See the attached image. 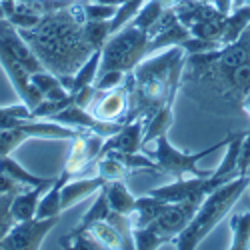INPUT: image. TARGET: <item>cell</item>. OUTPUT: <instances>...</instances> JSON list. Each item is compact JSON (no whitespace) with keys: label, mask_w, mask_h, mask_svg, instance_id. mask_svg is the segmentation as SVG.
I'll return each instance as SVG.
<instances>
[{"label":"cell","mask_w":250,"mask_h":250,"mask_svg":"<svg viewBox=\"0 0 250 250\" xmlns=\"http://www.w3.org/2000/svg\"><path fill=\"white\" fill-rule=\"evenodd\" d=\"M222 44L218 40H206V38H196V36H188L180 44V48L192 56V54H206V52H212V50H218Z\"/></svg>","instance_id":"obj_29"},{"label":"cell","mask_w":250,"mask_h":250,"mask_svg":"<svg viewBox=\"0 0 250 250\" xmlns=\"http://www.w3.org/2000/svg\"><path fill=\"white\" fill-rule=\"evenodd\" d=\"M104 136L96 134V132H88V130H80L70 142L72 146L68 150V156L64 160V170L66 174H70V178L78 176L84 172L88 166H94L100 150H102V144H104Z\"/></svg>","instance_id":"obj_10"},{"label":"cell","mask_w":250,"mask_h":250,"mask_svg":"<svg viewBox=\"0 0 250 250\" xmlns=\"http://www.w3.org/2000/svg\"><path fill=\"white\" fill-rule=\"evenodd\" d=\"M170 206V202H164L152 194H146V196H140L136 198V204H134V210L130 214V220H132V228H144L152 224L160 214H164V210Z\"/></svg>","instance_id":"obj_14"},{"label":"cell","mask_w":250,"mask_h":250,"mask_svg":"<svg viewBox=\"0 0 250 250\" xmlns=\"http://www.w3.org/2000/svg\"><path fill=\"white\" fill-rule=\"evenodd\" d=\"M114 12H116V6L84 0V14H86V20H110V18L114 16Z\"/></svg>","instance_id":"obj_31"},{"label":"cell","mask_w":250,"mask_h":250,"mask_svg":"<svg viewBox=\"0 0 250 250\" xmlns=\"http://www.w3.org/2000/svg\"><path fill=\"white\" fill-rule=\"evenodd\" d=\"M92 116L100 120H108V122H120L124 124L130 110V84H128V74L124 78V82L116 88L110 90H96L94 96L88 102V106L84 108Z\"/></svg>","instance_id":"obj_7"},{"label":"cell","mask_w":250,"mask_h":250,"mask_svg":"<svg viewBox=\"0 0 250 250\" xmlns=\"http://www.w3.org/2000/svg\"><path fill=\"white\" fill-rule=\"evenodd\" d=\"M230 142V136H226L224 140L212 144L200 152H182L176 146H172V142L168 140V134H160L154 144L156 148L152 152V158L156 162L158 174H168L174 178H186V176H210L212 170H204L200 168V160L210 156L214 150L226 148V144Z\"/></svg>","instance_id":"obj_6"},{"label":"cell","mask_w":250,"mask_h":250,"mask_svg":"<svg viewBox=\"0 0 250 250\" xmlns=\"http://www.w3.org/2000/svg\"><path fill=\"white\" fill-rule=\"evenodd\" d=\"M142 4H144V0H126V2L118 4L114 16L108 20V30H110V34L116 32V30H120L122 26H126L128 22H132L134 16L138 14V10L142 8Z\"/></svg>","instance_id":"obj_26"},{"label":"cell","mask_w":250,"mask_h":250,"mask_svg":"<svg viewBox=\"0 0 250 250\" xmlns=\"http://www.w3.org/2000/svg\"><path fill=\"white\" fill-rule=\"evenodd\" d=\"M240 112L250 120V94H246L244 96V100H242V106H240Z\"/></svg>","instance_id":"obj_35"},{"label":"cell","mask_w":250,"mask_h":250,"mask_svg":"<svg viewBox=\"0 0 250 250\" xmlns=\"http://www.w3.org/2000/svg\"><path fill=\"white\" fill-rule=\"evenodd\" d=\"M86 232L98 242L100 250H108V248L110 250H126L128 248V244H126V240H124V236L120 234V230L106 218L94 222L92 226H88Z\"/></svg>","instance_id":"obj_16"},{"label":"cell","mask_w":250,"mask_h":250,"mask_svg":"<svg viewBox=\"0 0 250 250\" xmlns=\"http://www.w3.org/2000/svg\"><path fill=\"white\" fill-rule=\"evenodd\" d=\"M90 2H100V4H110V6H118L122 2H126V0H90Z\"/></svg>","instance_id":"obj_37"},{"label":"cell","mask_w":250,"mask_h":250,"mask_svg":"<svg viewBox=\"0 0 250 250\" xmlns=\"http://www.w3.org/2000/svg\"><path fill=\"white\" fill-rule=\"evenodd\" d=\"M142 134H144V122L140 118L124 122L118 132H114L112 136L104 140L100 156H104L106 152H140V148L144 146Z\"/></svg>","instance_id":"obj_11"},{"label":"cell","mask_w":250,"mask_h":250,"mask_svg":"<svg viewBox=\"0 0 250 250\" xmlns=\"http://www.w3.org/2000/svg\"><path fill=\"white\" fill-rule=\"evenodd\" d=\"M84 0H74L68 6L44 14L32 28H18L46 70L56 74L66 90L78 68L98 50L86 36Z\"/></svg>","instance_id":"obj_1"},{"label":"cell","mask_w":250,"mask_h":250,"mask_svg":"<svg viewBox=\"0 0 250 250\" xmlns=\"http://www.w3.org/2000/svg\"><path fill=\"white\" fill-rule=\"evenodd\" d=\"M162 10H164V6L160 4V0H144L142 8L138 10V14H136L134 20H132V24L148 32V30L156 24V20L160 18Z\"/></svg>","instance_id":"obj_28"},{"label":"cell","mask_w":250,"mask_h":250,"mask_svg":"<svg viewBox=\"0 0 250 250\" xmlns=\"http://www.w3.org/2000/svg\"><path fill=\"white\" fill-rule=\"evenodd\" d=\"M104 190H106V198L110 204V210L120 212V214H132L134 204H136V196L122 184V180H110L104 184Z\"/></svg>","instance_id":"obj_18"},{"label":"cell","mask_w":250,"mask_h":250,"mask_svg":"<svg viewBox=\"0 0 250 250\" xmlns=\"http://www.w3.org/2000/svg\"><path fill=\"white\" fill-rule=\"evenodd\" d=\"M178 2H180V0H160V4H162L164 8H174Z\"/></svg>","instance_id":"obj_38"},{"label":"cell","mask_w":250,"mask_h":250,"mask_svg":"<svg viewBox=\"0 0 250 250\" xmlns=\"http://www.w3.org/2000/svg\"><path fill=\"white\" fill-rule=\"evenodd\" d=\"M100 48L98 50H94L90 56H88V60L82 64L80 68H78V72L74 74V78H72V84H70V94L72 96H76L80 90H84V88H88V86H92L94 84V80H96V76H98V68H100Z\"/></svg>","instance_id":"obj_22"},{"label":"cell","mask_w":250,"mask_h":250,"mask_svg":"<svg viewBox=\"0 0 250 250\" xmlns=\"http://www.w3.org/2000/svg\"><path fill=\"white\" fill-rule=\"evenodd\" d=\"M110 214V204H108V198H106V190H104V186L96 192V200H94V204L88 208V210L82 214V218H80V222H78V226L74 228V230L70 232V234H76V232H84L88 226H92L94 222H98V220H104Z\"/></svg>","instance_id":"obj_24"},{"label":"cell","mask_w":250,"mask_h":250,"mask_svg":"<svg viewBox=\"0 0 250 250\" xmlns=\"http://www.w3.org/2000/svg\"><path fill=\"white\" fill-rule=\"evenodd\" d=\"M48 186H32V188H24L22 192H18L16 196H12V200H10V212L14 214L16 222L30 220V218L36 216V208H38L40 196L44 194V190L48 188Z\"/></svg>","instance_id":"obj_15"},{"label":"cell","mask_w":250,"mask_h":250,"mask_svg":"<svg viewBox=\"0 0 250 250\" xmlns=\"http://www.w3.org/2000/svg\"><path fill=\"white\" fill-rule=\"evenodd\" d=\"M200 2H212V0H200Z\"/></svg>","instance_id":"obj_41"},{"label":"cell","mask_w":250,"mask_h":250,"mask_svg":"<svg viewBox=\"0 0 250 250\" xmlns=\"http://www.w3.org/2000/svg\"><path fill=\"white\" fill-rule=\"evenodd\" d=\"M0 170H4L8 176H12L18 184L32 188V186H48L54 182V178H44V176H36L32 172H28L22 164H18L14 158L8 156H0Z\"/></svg>","instance_id":"obj_19"},{"label":"cell","mask_w":250,"mask_h":250,"mask_svg":"<svg viewBox=\"0 0 250 250\" xmlns=\"http://www.w3.org/2000/svg\"><path fill=\"white\" fill-rule=\"evenodd\" d=\"M204 198H188L182 202H174L164 210V214H160L152 224H148V228L160 236V240L164 244H174L176 236L184 230L188 222L194 218L198 206Z\"/></svg>","instance_id":"obj_8"},{"label":"cell","mask_w":250,"mask_h":250,"mask_svg":"<svg viewBox=\"0 0 250 250\" xmlns=\"http://www.w3.org/2000/svg\"><path fill=\"white\" fill-rule=\"evenodd\" d=\"M246 194H248V196H250V184H248V188H246Z\"/></svg>","instance_id":"obj_40"},{"label":"cell","mask_w":250,"mask_h":250,"mask_svg":"<svg viewBox=\"0 0 250 250\" xmlns=\"http://www.w3.org/2000/svg\"><path fill=\"white\" fill-rule=\"evenodd\" d=\"M30 82L46 100H60V98H66L70 94L64 88V84L60 82V78L56 74H52L50 70H46V68L40 70V72L30 74Z\"/></svg>","instance_id":"obj_20"},{"label":"cell","mask_w":250,"mask_h":250,"mask_svg":"<svg viewBox=\"0 0 250 250\" xmlns=\"http://www.w3.org/2000/svg\"><path fill=\"white\" fill-rule=\"evenodd\" d=\"M186 52L180 46H168L148 54L128 72L130 110L124 122L140 118L146 124L164 104L174 102L180 90Z\"/></svg>","instance_id":"obj_3"},{"label":"cell","mask_w":250,"mask_h":250,"mask_svg":"<svg viewBox=\"0 0 250 250\" xmlns=\"http://www.w3.org/2000/svg\"><path fill=\"white\" fill-rule=\"evenodd\" d=\"M232 250H250V210L230 216V246Z\"/></svg>","instance_id":"obj_23"},{"label":"cell","mask_w":250,"mask_h":250,"mask_svg":"<svg viewBox=\"0 0 250 250\" xmlns=\"http://www.w3.org/2000/svg\"><path fill=\"white\" fill-rule=\"evenodd\" d=\"M212 52L186 54L180 90L202 110L230 116L240 112L244 96L250 94V64L224 68L214 62Z\"/></svg>","instance_id":"obj_2"},{"label":"cell","mask_w":250,"mask_h":250,"mask_svg":"<svg viewBox=\"0 0 250 250\" xmlns=\"http://www.w3.org/2000/svg\"><path fill=\"white\" fill-rule=\"evenodd\" d=\"M148 42L150 36L146 30H142L128 22L120 30L112 32L108 40L100 48V68L98 74L108 70H122L130 72L140 62L148 56Z\"/></svg>","instance_id":"obj_5"},{"label":"cell","mask_w":250,"mask_h":250,"mask_svg":"<svg viewBox=\"0 0 250 250\" xmlns=\"http://www.w3.org/2000/svg\"><path fill=\"white\" fill-rule=\"evenodd\" d=\"M28 120H36V118H34L32 110L26 106L24 102L8 104V106H0V130L20 126V124H24Z\"/></svg>","instance_id":"obj_25"},{"label":"cell","mask_w":250,"mask_h":250,"mask_svg":"<svg viewBox=\"0 0 250 250\" xmlns=\"http://www.w3.org/2000/svg\"><path fill=\"white\" fill-rule=\"evenodd\" d=\"M70 180V174H66L64 170L60 172V176H56V180L44 190V194L40 196L38 208H36V218H52V216H60L62 208H60V192L62 186Z\"/></svg>","instance_id":"obj_17"},{"label":"cell","mask_w":250,"mask_h":250,"mask_svg":"<svg viewBox=\"0 0 250 250\" xmlns=\"http://www.w3.org/2000/svg\"><path fill=\"white\" fill-rule=\"evenodd\" d=\"M250 26V6H240L234 8L230 14L226 16L224 22V30L220 36V44H230L234 40H238L242 36V32Z\"/></svg>","instance_id":"obj_21"},{"label":"cell","mask_w":250,"mask_h":250,"mask_svg":"<svg viewBox=\"0 0 250 250\" xmlns=\"http://www.w3.org/2000/svg\"><path fill=\"white\" fill-rule=\"evenodd\" d=\"M60 216L52 218H30L16 222L8 236L0 242V250H38L42 248V240L58 224Z\"/></svg>","instance_id":"obj_9"},{"label":"cell","mask_w":250,"mask_h":250,"mask_svg":"<svg viewBox=\"0 0 250 250\" xmlns=\"http://www.w3.org/2000/svg\"><path fill=\"white\" fill-rule=\"evenodd\" d=\"M248 184H250V176H236L208 192L204 196V200L200 202L194 218L176 236L174 248H178V250L198 248V244L230 214V210L240 200V196L246 194Z\"/></svg>","instance_id":"obj_4"},{"label":"cell","mask_w":250,"mask_h":250,"mask_svg":"<svg viewBox=\"0 0 250 250\" xmlns=\"http://www.w3.org/2000/svg\"><path fill=\"white\" fill-rule=\"evenodd\" d=\"M128 72H122V70H108V72H102L96 76L94 80V88L96 90H110V88H116L120 86L124 78H126Z\"/></svg>","instance_id":"obj_30"},{"label":"cell","mask_w":250,"mask_h":250,"mask_svg":"<svg viewBox=\"0 0 250 250\" xmlns=\"http://www.w3.org/2000/svg\"><path fill=\"white\" fill-rule=\"evenodd\" d=\"M240 6H250V0H234V8H240Z\"/></svg>","instance_id":"obj_39"},{"label":"cell","mask_w":250,"mask_h":250,"mask_svg":"<svg viewBox=\"0 0 250 250\" xmlns=\"http://www.w3.org/2000/svg\"><path fill=\"white\" fill-rule=\"evenodd\" d=\"M10 200H12V196L0 194V210H4V208H8V206H10Z\"/></svg>","instance_id":"obj_36"},{"label":"cell","mask_w":250,"mask_h":250,"mask_svg":"<svg viewBox=\"0 0 250 250\" xmlns=\"http://www.w3.org/2000/svg\"><path fill=\"white\" fill-rule=\"evenodd\" d=\"M96 168H98V176H102L106 182H110V180H124L130 174V170L126 168V166H124L118 158H114L112 154L100 156L96 160Z\"/></svg>","instance_id":"obj_27"},{"label":"cell","mask_w":250,"mask_h":250,"mask_svg":"<svg viewBox=\"0 0 250 250\" xmlns=\"http://www.w3.org/2000/svg\"><path fill=\"white\" fill-rule=\"evenodd\" d=\"M26 186L18 184L12 176H8L4 170H0V194H6V196H16L18 192H22Z\"/></svg>","instance_id":"obj_32"},{"label":"cell","mask_w":250,"mask_h":250,"mask_svg":"<svg viewBox=\"0 0 250 250\" xmlns=\"http://www.w3.org/2000/svg\"><path fill=\"white\" fill-rule=\"evenodd\" d=\"M106 184V180H104L102 176H90V178H70L64 186H62V192H60V208L62 212L70 210L72 206H76L78 202L86 200L88 196L96 194L102 186Z\"/></svg>","instance_id":"obj_12"},{"label":"cell","mask_w":250,"mask_h":250,"mask_svg":"<svg viewBox=\"0 0 250 250\" xmlns=\"http://www.w3.org/2000/svg\"><path fill=\"white\" fill-rule=\"evenodd\" d=\"M220 14H224V16H228L232 10H234V0H212L210 2Z\"/></svg>","instance_id":"obj_34"},{"label":"cell","mask_w":250,"mask_h":250,"mask_svg":"<svg viewBox=\"0 0 250 250\" xmlns=\"http://www.w3.org/2000/svg\"><path fill=\"white\" fill-rule=\"evenodd\" d=\"M14 224H16V218L10 212V206L4 208V210H0V242L8 236V232L14 228Z\"/></svg>","instance_id":"obj_33"},{"label":"cell","mask_w":250,"mask_h":250,"mask_svg":"<svg viewBox=\"0 0 250 250\" xmlns=\"http://www.w3.org/2000/svg\"><path fill=\"white\" fill-rule=\"evenodd\" d=\"M216 64L224 68H236L242 64H250V26L242 32V36L230 44H224L212 52Z\"/></svg>","instance_id":"obj_13"}]
</instances>
